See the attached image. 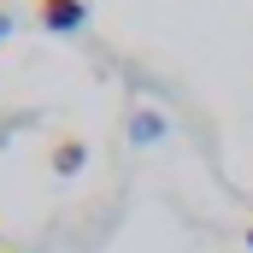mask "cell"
I'll return each instance as SVG.
<instances>
[{"mask_svg": "<svg viewBox=\"0 0 253 253\" xmlns=\"http://www.w3.org/2000/svg\"><path fill=\"white\" fill-rule=\"evenodd\" d=\"M6 30H12V18H6V12H0V36H6Z\"/></svg>", "mask_w": 253, "mask_h": 253, "instance_id": "3", "label": "cell"}, {"mask_svg": "<svg viewBox=\"0 0 253 253\" xmlns=\"http://www.w3.org/2000/svg\"><path fill=\"white\" fill-rule=\"evenodd\" d=\"M83 153H88V147H83L77 135H65L59 147H53V171H59V177H77V171H83Z\"/></svg>", "mask_w": 253, "mask_h": 253, "instance_id": "2", "label": "cell"}, {"mask_svg": "<svg viewBox=\"0 0 253 253\" xmlns=\"http://www.w3.org/2000/svg\"><path fill=\"white\" fill-rule=\"evenodd\" d=\"M36 18H42V30L71 36V30L88 24V6H83V0H36Z\"/></svg>", "mask_w": 253, "mask_h": 253, "instance_id": "1", "label": "cell"}]
</instances>
